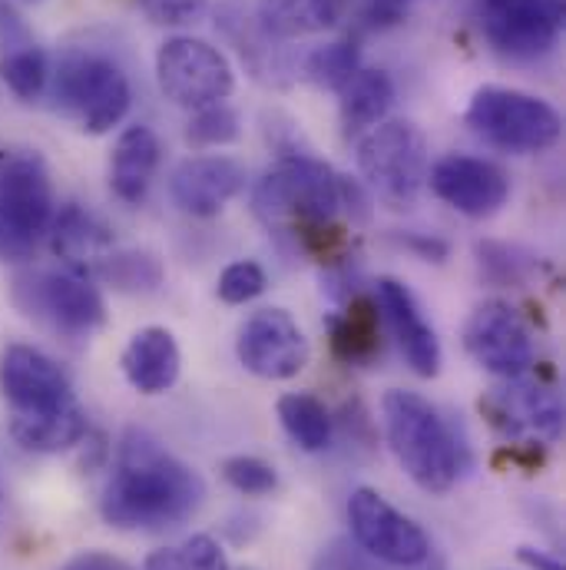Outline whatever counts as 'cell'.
Returning <instances> with one entry per match:
<instances>
[{
    "instance_id": "obj_15",
    "label": "cell",
    "mask_w": 566,
    "mask_h": 570,
    "mask_svg": "<svg viewBox=\"0 0 566 570\" xmlns=\"http://www.w3.org/2000/svg\"><path fill=\"white\" fill-rule=\"evenodd\" d=\"M427 186L440 203H447L450 209L470 219L494 216L510 196V179L497 163L464 153H450L437 159L427 169Z\"/></svg>"
},
{
    "instance_id": "obj_10",
    "label": "cell",
    "mask_w": 566,
    "mask_h": 570,
    "mask_svg": "<svg viewBox=\"0 0 566 570\" xmlns=\"http://www.w3.org/2000/svg\"><path fill=\"white\" fill-rule=\"evenodd\" d=\"M156 80L166 100L192 114L212 104H226L236 87V73L226 53L196 37H172L159 47Z\"/></svg>"
},
{
    "instance_id": "obj_20",
    "label": "cell",
    "mask_w": 566,
    "mask_h": 570,
    "mask_svg": "<svg viewBox=\"0 0 566 570\" xmlns=\"http://www.w3.org/2000/svg\"><path fill=\"white\" fill-rule=\"evenodd\" d=\"M120 365H123L127 382L140 395H162L166 389L176 385L179 368H182V355H179L176 335L169 328H162V325L140 328L127 342Z\"/></svg>"
},
{
    "instance_id": "obj_16",
    "label": "cell",
    "mask_w": 566,
    "mask_h": 570,
    "mask_svg": "<svg viewBox=\"0 0 566 570\" xmlns=\"http://www.w3.org/2000/svg\"><path fill=\"white\" fill-rule=\"evenodd\" d=\"M524 379H504L507 385L494 389L487 402H480V409L490 415L494 425L514 438L557 441L564 431L560 395L540 382H524Z\"/></svg>"
},
{
    "instance_id": "obj_35",
    "label": "cell",
    "mask_w": 566,
    "mask_h": 570,
    "mask_svg": "<svg viewBox=\"0 0 566 570\" xmlns=\"http://www.w3.org/2000/svg\"><path fill=\"white\" fill-rule=\"evenodd\" d=\"M315 570H371V558L361 554V551H351L348 541H331V544L318 554Z\"/></svg>"
},
{
    "instance_id": "obj_12",
    "label": "cell",
    "mask_w": 566,
    "mask_h": 570,
    "mask_svg": "<svg viewBox=\"0 0 566 570\" xmlns=\"http://www.w3.org/2000/svg\"><path fill=\"white\" fill-rule=\"evenodd\" d=\"M348 524L361 554L385 568H418L430 558V538L418 521L401 514L375 488H355L348 498Z\"/></svg>"
},
{
    "instance_id": "obj_42",
    "label": "cell",
    "mask_w": 566,
    "mask_h": 570,
    "mask_svg": "<svg viewBox=\"0 0 566 570\" xmlns=\"http://www.w3.org/2000/svg\"><path fill=\"white\" fill-rule=\"evenodd\" d=\"M20 3H40V0H20Z\"/></svg>"
},
{
    "instance_id": "obj_33",
    "label": "cell",
    "mask_w": 566,
    "mask_h": 570,
    "mask_svg": "<svg viewBox=\"0 0 566 570\" xmlns=\"http://www.w3.org/2000/svg\"><path fill=\"white\" fill-rule=\"evenodd\" d=\"M266 283H269L266 269L259 263H252V259H242V263H232V266L222 269L216 292H219V298L226 305H246V302H252V298H259L266 292Z\"/></svg>"
},
{
    "instance_id": "obj_34",
    "label": "cell",
    "mask_w": 566,
    "mask_h": 570,
    "mask_svg": "<svg viewBox=\"0 0 566 570\" xmlns=\"http://www.w3.org/2000/svg\"><path fill=\"white\" fill-rule=\"evenodd\" d=\"M142 10L156 20V23H166V27H179V23H189L202 13L206 0H140Z\"/></svg>"
},
{
    "instance_id": "obj_36",
    "label": "cell",
    "mask_w": 566,
    "mask_h": 570,
    "mask_svg": "<svg viewBox=\"0 0 566 570\" xmlns=\"http://www.w3.org/2000/svg\"><path fill=\"white\" fill-rule=\"evenodd\" d=\"M60 570H137L130 568L123 558H113V554H107V551H80V554H73L67 564Z\"/></svg>"
},
{
    "instance_id": "obj_5",
    "label": "cell",
    "mask_w": 566,
    "mask_h": 570,
    "mask_svg": "<svg viewBox=\"0 0 566 570\" xmlns=\"http://www.w3.org/2000/svg\"><path fill=\"white\" fill-rule=\"evenodd\" d=\"M53 77V107L60 114H67L70 120H77V127L90 137H103L110 134L133 104V90H130V77L127 70L100 53V50H67L57 67L50 70Z\"/></svg>"
},
{
    "instance_id": "obj_27",
    "label": "cell",
    "mask_w": 566,
    "mask_h": 570,
    "mask_svg": "<svg viewBox=\"0 0 566 570\" xmlns=\"http://www.w3.org/2000/svg\"><path fill=\"white\" fill-rule=\"evenodd\" d=\"M0 80L7 83V90L20 100H37L47 83H50V60H47V50L37 47V43H20V47H10L3 57H0Z\"/></svg>"
},
{
    "instance_id": "obj_24",
    "label": "cell",
    "mask_w": 566,
    "mask_h": 570,
    "mask_svg": "<svg viewBox=\"0 0 566 570\" xmlns=\"http://www.w3.org/2000/svg\"><path fill=\"white\" fill-rule=\"evenodd\" d=\"M345 3L348 0H259L256 17L276 40H295L335 27Z\"/></svg>"
},
{
    "instance_id": "obj_39",
    "label": "cell",
    "mask_w": 566,
    "mask_h": 570,
    "mask_svg": "<svg viewBox=\"0 0 566 570\" xmlns=\"http://www.w3.org/2000/svg\"><path fill=\"white\" fill-rule=\"evenodd\" d=\"M520 561L530 570H564V564L544 551H534V548H520Z\"/></svg>"
},
{
    "instance_id": "obj_41",
    "label": "cell",
    "mask_w": 566,
    "mask_h": 570,
    "mask_svg": "<svg viewBox=\"0 0 566 570\" xmlns=\"http://www.w3.org/2000/svg\"><path fill=\"white\" fill-rule=\"evenodd\" d=\"M0 511H3V481H0Z\"/></svg>"
},
{
    "instance_id": "obj_1",
    "label": "cell",
    "mask_w": 566,
    "mask_h": 570,
    "mask_svg": "<svg viewBox=\"0 0 566 570\" xmlns=\"http://www.w3.org/2000/svg\"><path fill=\"white\" fill-rule=\"evenodd\" d=\"M206 498L202 478L169 454L149 431L127 428L100 498V514L117 531H166L189 521Z\"/></svg>"
},
{
    "instance_id": "obj_29",
    "label": "cell",
    "mask_w": 566,
    "mask_h": 570,
    "mask_svg": "<svg viewBox=\"0 0 566 570\" xmlns=\"http://www.w3.org/2000/svg\"><path fill=\"white\" fill-rule=\"evenodd\" d=\"M142 570H229V558L219 548L216 538L209 534H192L172 548H159L152 551Z\"/></svg>"
},
{
    "instance_id": "obj_23",
    "label": "cell",
    "mask_w": 566,
    "mask_h": 570,
    "mask_svg": "<svg viewBox=\"0 0 566 570\" xmlns=\"http://www.w3.org/2000/svg\"><path fill=\"white\" fill-rule=\"evenodd\" d=\"M338 117L345 137H365L371 127H378L391 104H395V83L385 70L361 67L341 90H338Z\"/></svg>"
},
{
    "instance_id": "obj_26",
    "label": "cell",
    "mask_w": 566,
    "mask_h": 570,
    "mask_svg": "<svg viewBox=\"0 0 566 570\" xmlns=\"http://www.w3.org/2000/svg\"><path fill=\"white\" fill-rule=\"evenodd\" d=\"M279 422L285 434L301 448V451H325L331 444V415L328 409L308 395V392H291L279 399Z\"/></svg>"
},
{
    "instance_id": "obj_25",
    "label": "cell",
    "mask_w": 566,
    "mask_h": 570,
    "mask_svg": "<svg viewBox=\"0 0 566 570\" xmlns=\"http://www.w3.org/2000/svg\"><path fill=\"white\" fill-rule=\"evenodd\" d=\"M219 20V27H222V33L239 47V53H242V60L259 73V77H269V80H276V73H285V63L282 57H279V50L272 47V33L259 23V17L246 7V3H239V0H229V3H222L219 7V13H216Z\"/></svg>"
},
{
    "instance_id": "obj_22",
    "label": "cell",
    "mask_w": 566,
    "mask_h": 570,
    "mask_svg": "<svg viewBox=\"0 0 566 570\" xmlns=\"http://www.w3.org/2000/svg\"><path fill=\"white\" fill-rule=\"evenodd\" d=\"M159 166V137L149 127H127L110 156V189L117 199L137 206L146 199L149 183Z\"/></svg>"
},
{
    "instance_id": "obj_7",
    "label": "cell",
    "mask_w": 566,
    "mask_h": 570,
    "mask_svg": "<svg viewBox=\"0 0 566 570\" xmlns=\"http://www.w3.org/2000/svg\"><path fill=\"white\" fill-rule=\"evenodd\" d=\"M464 120L487 146L517 156L544 153L564 134V120L547 100L510 87H480L470 97Z\"/></svg>"
},
{
    "instance_id": "obj_21",
    "label": "cell",
    "mask_w": 566,
    "mask_h": 570,
    "mask_svg": "<svg viewBox=\"0 0 566 570\" xmlns=\"http://www.w3.org/2000/svg\"><path fill=\"white\" fill-rule=\"evenodd\" d=\"M331 348L345 365H368L381 355V305L375 295H348L341 312L328 318Z\"/></svg>"
},
{
    "instance_id": "obj_17",
    "label": "cell",
    "mask_w": 566,
    "mask_h": 570,
    "mask_svg": "<svg viewBox=\"0 0 566 570\" xmlns=\"http://www.w3.org/2000/svg\"><path fill=\"white\" fill-rule=\"evenodd\" d=\"M246 186V169L232 156H189L169 176L176 206L189 216H219Z\"/></svg>"
},
{
    "instance_id": "obj_31",
    "label": "cell",
    "mask_w": 566,
    "mask_h": 570,
    "mask_svg": "<svg viewBox=\"0 0 566 570\" xmlns=\"http://www.w3.org/2000/svg\"><path fill=\"white\" fill-rule=\"evenodd\" d=\"M239 134H242V124H239L236 110H229L226 104L196 110L186 127V140L192 146H229L239 140Z\"/></svg>"
},
{
    "instance_id": "obj_3",
    "label": "cell",
    "mask_w": 566,
    "mask_h": 570,
    "mask_svg": "<svg viewBox=\"0 0 566 570\" xmlns=\"http://www.w3.org/2000/svg\"><path fill=\"white\" fill-rule=\"evenodd\" d=\"M0 399L7 405L10 438L23 451L60 454L77 448L90 431L70 375L27 342L0 352Z\"/></svg>"
},
{
    "instance_id": "obj_18",
    "label": "cell",
    "mask_w": 566,
    "mask_h": 570,
    "mask_svg": "<svg viewBox=\"0 0 566 570\" xmlns=\"http://www.w3.org/2000/svg\"><path fill=\"white\" fill-rule=\"evenodd\" d=\"M47 236L50 249L63 259V266L87 279H93L117 249L110 226L77 203H67L53 213Z\"/></svg>"
},
{
    "instance_id": "obj_6",
    "label": "cell",
    "mask_w": 566,
    "mask_h": 570,
    "mask_svg": "<svg viewBox=\"0 0 566 570\" xmlns=\"http://www.w3.org/2000/svg\"><path fill=\"white\" fill-rule=\"evenodd\" d=\"M57 213L43 156L27 146L0 149V256L27 259Z\"/></svg>"
},
{
    "instance_id": "obj_37",
    "label": "cell",
    "mask_w": 566,
    "mask_h": 570,
    "mask_svg": "<svg viewBox=\"0 0 566 570\" xmlns=\"http://www.w3.org/2000/svg\"><path fill=\"white\" fill-rule=\"evenodd\" d=\"M0 40H3V47L30 43V40H27V27H23V20L10 10V3H7V0H0Z\"/></svg>"
},
{
    "instance_id": "obj_11",
    "label": "cell",
    "mask_w": 566,
    "mask_h": 570,
    "mask_svg": "<svg viewBox=\"0 0 566 570\" xmlns=\"http://www.w3.org/2000/svg\"><path fill=\"white\" fill-rule=\"evenodd\" d=\"M484 40L507 60H540L564 33V0H474Z\"/></svg>"
},
{
    "instance_id": "obj_8",
    "label": "cell",
    "mask_w": 566,
    "mask_h": 570,
    "mask_svg": "<svg viewBox=\"0 0 566 570\" xmlns=\"http://www.w3.org/2000/svg\"><path fill=\"white\" fill-rule=\"evenodd\" d=\"M358 169L391 209L415 206L427 183L425 134L411 120H381L358 140Z\"/></svg>"
},
{
    "instance_id": "obj_14",
    "label": "cell",
    "mask_w": 566,
    "mask_h": 570,
    "mask_svg": "<svg viewBox=\"0 0 566 570\" xmlns=\"http://www.w3.org/2000/svg\"><path fill=\"white\" fill-rule=\"evenodd\" d=\"M236 355L256 379L288 382L308 365V338L285 308H259L239 328Z\"/></svg>"
},
{
    "instance_id": "obj_30",
    "label": "cell",
    "mask_w": 566,
    "mask_h": 570,
    "mask_svg": "<svg viewBox=\"0 0 566 570\" xmlns=\"http://www.w3.org/2000/svg\"><path fill=\"white\" fill-rule=\"evenodd\" d=\"M358 70H361V57L351 40H335V43L315 47L305 57V77L321 90L338 94Z\"/></svg>"
},
{
    "instance_id": "obj_38",
    "label": "cell",
    "mask_w": 566,
    "mask_h": 570,
    "mask_svg": "<svg viewBox=\"0 0 566 570\" xmlns=\"http://www.w3.org/2000/svg\"><path fill=\"white\" fill-rule=\"evenodd\" d=\"M401 246H405V249H415L421 259H434V263H440V259L447 256V243H440V239H427V236H405V239H401Z\"/></svg>"
},
{
    "instance_id": "obj_2",
    "label": "cell",
    "mask_w": 566,
    "mask_h": 570,
    "mask_svg": "<svg viewBox=\"0 0 566 570\" xmlns=\"http://www.w3.org/2000/svg\"><path fill=\"white\" fill-rule=\"evenodd\" d=\"M351 199H358L355 183L308 153H291L259 179L252 209L279 239H291L321 263H335L345 246V226L338 223V213H355Z\"/></svg>"
},
{
    "instance_id": "obj_9",
    "label": "cell",
    "mask_w": 566,
    "mask_h": 570,
    "mask_svg": "<svg viewBox=\"0 0 566 570\" xmlns=\"http://www.w3.org/2000/svg\"><path fill=\"white\" fill-rule=\"evenodd\" d=\"M13 302L63 338H90L107 322V302L93 279L70 269H27L13 279Z\"/></svg>"
},
{
    "instance_id": "obj_13",
    "label": "cell",
    "mask_w": 566,
    "mask_h": 570,
    "mask_svg": "<svg viewBox=\"0 0 566 570\" xmlns=\"http://www.w3.org/2000/svg\"><path fill=\"white\" fill-rule=\"evenodd\" d=\"M467 355L497 379H524L534 368V342L514 305L480 302L464 325Z\"/></svg>"
},
{
    "instance_id": "obj_40",
    "label": "cell",
    "mask_w": 566,
    "mask_h": 570,
    "mask_svg": "<svg viewBox=\"0 0 566 570\" xmlns=\"http://www.w3.org/2000/svg\"><path fill=\"white\" fill-rule=\"evenodd\" d=\"M368 3H371V13H375V17H391V20H395V17H401V10H405L411 0H368Z\"/></svg>"
},
{
    "instance_id": "obj_4",
    "label": "cell",
    "mask_w": 566,
    "mask_h": 570,
    "mask_svg": "<svg viewBox=\"0 0 566 570\" xmlns=\"http://www.w3.org/2000/svg\"><path fill=\"white\" fill-rule=\"evenodd\" d=\"M388 448L405 474L430 494H447L464 474V448L447 419L418 392L391 389L381 402Z\"/></svg>"
},
{
    "instance_id": "obj_19",
    "label": "cell",
    "mask_w": 566,
    "mask_h": 570,
    "mask_svg": "<svg viewBox=\"0 0 566 570\" xmlns=\"http://www.w3.org/2000/svg\"><path fill=\"white\" fill-rule=\"evenodd\" d=\"M378 305L388 315V325H391L411 372L421 379H437L440 375V342L425 318L418 298L411 295V288L398 279H381L378 283Z\"/></svg>"
},
{
    "instance_id": "obj_32",
    "label": "cell",
    "mask_w": 566,
    "mask_h": 570,
    "mask_svg": "<svg viewBox=\"0 0 566 570\" xmlns=\"http://www.w3.org/2000/svg\"><path fill=\"white\" fill-rule=\"evenodd\" d=\"M222 478L249 498H262L272 494L279 488V474L269 461L256 458V454H232L222 461Z\"/></svg>"
},
{
    "instance_id": "obj_28",
    "label": "cell",
    "mask_w": 566,
    "mask_h": 570,
    "mask_svg": "<svg viewBox=\"0 0 566 570\" xmlns=\"http://www.w3.org/2000/svg\"><path fill=\"white\" fill-rule=\"evenodd\" d=\"M97 276L120 292L149 295L162 285V263L146 249H113V256L103 263Z\"/></svg>"
}]
</instances>
